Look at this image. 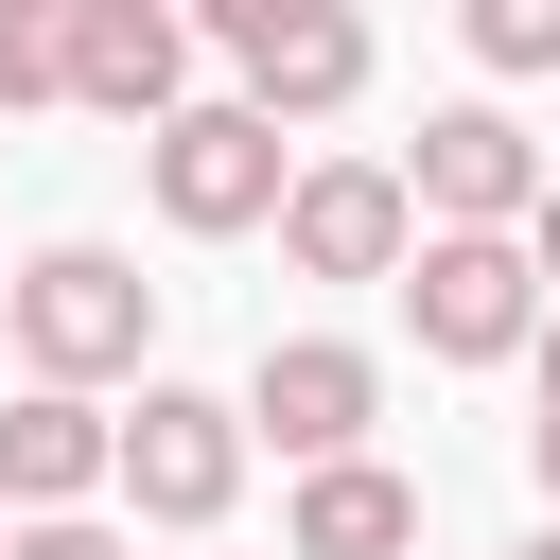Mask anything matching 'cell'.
Segmentation results:
<instances>
[{
  "instance_id": "13",
  "label": "cell",
  "mask_w": 560,
  "mask_h": 560,
  "mask_svg": "<svg viewBox=\"0 0 560 560\" xmlns=\"http://www.w3.org/2000/svg\"><path fill=\"white\" fill-rule=\"evenodd\" d=\"M0 105H70V0H0Z\"/></svg>"
},
{
  "instance_id": "15",
  "label": "cell",
  "mask_w": 560,
  "mask_h": 560,
  "mask_svg": "<svg viewBox=\"0 0 560 560\" xmlns=\"http://www.w3.org/2000/svg\"><path fill=\"white\" fill-rule=\"evenodd\" d=\"M525 262L560 280V175H542V210H525ZM542 315H560V298H542Z\"/></svg>"
},
{
  "instance_id": "18",
  "label": "cell",
  "mask_w": 560,
  "mask_h": 560,
  "mask_svg": "<svg viewBox=\"0 0 560 560\" xmlns=\"http://www.w3.org/2000/svg\"><path fill=\"white\" fill-rule=\"evenodd\" d=\"M508 560H560V525H525V542H508Z\"/></svg>"
},
{
  "instance_id": "17",
  "label": "cell",
  "mask_w": 560,
  "mask_h": 560,
  "mask_svg": "<svg viewBox=\"0 0 560 560\" xmlns=\"http://www.w3.org/2000/svg\"><path fill=\"white\" fill-rule=\"evenodd\" d=\"M525 368H542V420H560V315H542V350H525Z\"/></svg>"
},
{
  "instance_id": "14",
  "label": "cell",
  "mask_w": 560,
  "mask_h": 560,
  "mask_svg": "<svg viewBox=\"0 0 560 560\" xmlns=\"http://www.w3.org/2000/svg\"><path fill=\"white\" fill-rule=\"evenodd\" d=\"M0 560H122V525H105V508H70V525H18Z\"/></svg>"
},
{
  "instance_id": "8",
  "label": "cell",
  "mask_w": 560,
  "mask_h": 560,
  "mask_svg": "<svg viewBox=\"0 0 560 560\" xmlns=\"http://www.w3.org/2000/svg\"><path fill=\"white\" fill-rule=\"evenodd\" d=\"M402 245H420V210H402L385 158H298V192H280V262L298 280H402Z\"/></svg>"
},
{
  "instance_id": "9",
  "label": "cell",
  "mask_w": 560,
  "mask_h": 560,
  "mask_svg": "<svg viewBox=\"0 0 560 560\" xmlns=\"http://www.w3.org/2000/svg\"><path fill=\"white\" fill-rule=\"evenodd\" d=\"M70 105H105V122H175L192 105V18L175 0H70Z\"/></svg>"
},
{
  "instance_id": "6",
  "label": "cell",
  "mask_w": 560,
  "mask_h": 560,
  "mask_svg": "<svg viewBox=\"0 0 560 560\" xmlns=\"http://www.w3.org/2000/svg\"><path fill=\"white\" fill-rule=\"evenodd\" d=\"M368 420H385V350H350V332H262V368H245V455L280 438L298 472H350Z\"/></svg>"
},
{
  "instance_id": "5",
  "label": "cell",
  "mask_w": 560,
  "mask_h": 560,
  "mask_svg": "<svg viewBox=\"0 0 560 560\" xmlns=\"http://www.w3.org/2000/svg\"><path fill=\"white\" fill-rule=\"evenodd\" d=\"M192 35L228 52V105H262V122L368 105V18H350V0H210Z\"/></svg>"
},
{
  "instance_id": "3",
  "label": "cell",
  "mask_w": 560,
  "mask_h": 560,
  "mask_svg": "<svg viewBox=\"0 0 560 560\" xmlns=\"http://www.w3.org/2000/svg\"><path fill=\"white\" fill-rule=\"evenodd\" d=\"M385 298H402V332H420L438 368H525V350H542V262H525L508 228H420Z\"/></svg>"
},
{
  "instance_id": "16",
  "label": "cell",
  "mask_w": 560,
  "mask_h": 560,
  "mask_svg": "<svg viewBox=\"0 0 560 560\" xmlns=\"http://www.w3.org/2000/svg\"><path fill=\"white\" fill-rule=\"evenodd\" d=\"M525 472H542V525H560V420H525Z\"/></svg>"
},
{
  "instance_id": "11",
  "label": "cell",
  "mask_w": 560,
  "mask_h": 560,
  "mask_svg": "<svg viewBox=\"0 0 560 560\" xmlns=\"http://www.w3.org/2000/svg\"><path fill=\"white\" fill-rule=\"evenodd\" d=\"M280 560H420V490H402L385 455H350V472H298V508H280Z\"/></svg>"
},
{
  "instance_id": "19",
  "label": "cell",
  "mask_w": 560,
  "mask_h": 560,
  "mask_svg": "<svg viewBox=\"0 0 560 560\" xmlns=\"http://www.w3.org/2000/svg\"><path fill=\"white\" fill-rule=\"evenodd\" d=\"M0 542H18V525H0Z\"/></svg>"
},
{
  "instance_id": "2",
  "label": "cell",
  "mask_w": 560,
  "mask_h": 560,
  "mask_svg": "<svg viewBox=\"0 0 560 560\" xmlns=\"http://www.w3.org/2000/svg\"><path fill=\"white\" fill-rule=\"evenodd\" d=\"M140 192H158V228H175V245H245V228H280L298 140H280L262 105H175V122L140 140Z\"/></svg>"
},
{
  "instance_id": "12",
  "label": "cell",
  "mask_w": 560,
  "mask_h": 560,
  "mask_svg": "<svg viewBox=\"0 0 560 560\" xmlns=\"http://www.w3.org/2000/svg\"><path fill=\"white\" fill-rule=\"evenodd\" d=\"M455 35H472V70H490V88H542V70H560V0H472Z\"/></svg>"
},
{
  "instance_id": "1",
  "label": "cell",
  "mask_w": 560,
  "mask_h": 560,
  "mask_svg": "<svg viewBox=\"0 0 560 560\" xmlns=\"http://www.w3.org/2000/svg\"><path fill=\"white\" fill-rule=\"evenodd\" d=\"M0 332H18V385L105 402V385H140V350H158V280H140L122 245H35V262L0 280Z\"/></svg>"
},
{
  "instance_id": "10",
  "label": "cell",
  "mask_w": 560,
  "mask_h": 560,
  "mask_svg": "<svg viewBox=\"0 0 560 560\" xmlns=\"http://www.w3.org/2000/svg\"><path fill=\"white\" fill-rule=\"evenodd\" d=\"M105 455H122V420H105V402L18 385V402H0V525H70V508L105 490Z\"/></svg>"
},
{
  "instance_id": "7",
  "label": "cell",
  "mask_w": 560,
  "mask_h": 560,
  "mask_svg": "<svg viewBox=\"0 0 560 560\" xmlns=\"http://www.w3.org/2000/svg\"><path fill=\"white\" fill-rule=\"evenodd\" d=\"M385 175H402V210H420V228H508V245H525V210H542V175H560V158L472 88V105H438V122H420V158H385Z\"/></svg>"
},
{
  "instance_id": "4",
  "label": "cell",
  "mask_w": 560,
  "mask_h": 560,
  "mask_svg": "<svg viewBox=\"0 0 560 560\" xmlns=\"http://www.w3.org/2000/svg\"><path fill=\"white\" fill-rule=\"evenodd\" d=\"M105 490H122L140 525L210 542V525L245 508V402H228V385H158V368H140V402H122V455H105Z\"/></svg>"
}]
</instances>
